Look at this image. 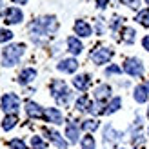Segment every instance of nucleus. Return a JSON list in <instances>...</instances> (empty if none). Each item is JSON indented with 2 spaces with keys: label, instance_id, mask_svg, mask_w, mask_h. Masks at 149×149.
I'll list each match as a JSON object with an SVG mask.
<instances>
[{
  "label": "nucleus",
  "instance_id": "obj_1",
  "mask_svg": "<svg viewBox=\"0 0 149 149\" xmlns=\"http://www.w3.org/2000/svg\"><path fill=\"white\" fill-rule=\"evenodd\" d=\"M56 29H58V22L55 20V17H44L31 24L33 38L35 36H42V35H53Z\"/></svg>",
  "mask_w": 149,
  "mask_h": 149
},
{
  "label": "nucleus",
  "instance_id": "obj_2",
  "mask_svg": "<svg viewBox=\"0 0 149 149\" xmlns=\"http://www.w3.org/2000/svg\"><path fill=\"white\" fill-rule=\"evenodd\" d=\"M24 49H26L24 44H13V46H7L4 49V65L6 68H13V65L20 60V56L24 55Z\"/></svg>",
  "mask_w": 149,
  "mask_h": 149
},
{
  "label": "nucleus",
  "instance_id": "obj_3",
  "mask_svg": "<svg viewBox=\"0 0 149 149\" xmlns=\"http://www.w3.org/2000/svg\"><path fill=\"white\" fill-rule=\"evenodd\" d=\"M51 95L55 96V100L58 104H68L71 100V91L68 89L65 82H62V80H53L51 82Z\"/></svg>",
  "mask_w": 149,
  "mask_h": 149
},
{
  "label": "nucleus",
  "instance_id": "obj_4",
  "mask_svg": "<svg viewBox=\"0 0 149 149\" xmlns=\"http://www.w3.org/2000/svg\"><path fill=\"white\" fill-rule=\"evenodd\" d=\"M124 71L127 74H131V77H140V74L144 73V65H142V62H140L138 58H125Z\"/></svg>",
  "mask_w": 149,
  "mask_h": 149
},
{
  "label": "nucleus",
  "instance_id": "obj_5",
  "mask_svg": "<svg viewBox=\"0 0 149 149\" xmlns=\"http://www.w3.org/2000/svg\"><path fill=\"white\" fill-rule=\"evenodd\" d=\"M20 107V100H18V96L15 95V93H7L2 96V109L6 111V113H15Z\"/></svg>",
  "mask_w": 149,
  "mask_h": 149
},
{
  "label": "nucleus",
  "instance_id": "obj_6",
  "mask_svg": "<svg viewBox=\"0 0 149 149\" xmlns=\"http://www.w3.org/2000/svg\"><path fill=\"white\" fill-rule=\"evenodd\" d=\"M111 56H113V51L107 49V47H104V46H98V47H95L91 51V60L95 64H106Z\"/></svg>",
  "mask_w": 149,
  "mask_h": 149
},
{
  "label": "nucleus",
  "instance_id": "obj_7",
  "mask_svg": "<svg viewBox=\"0 0 149 149\" xmlns=\"http://www.w3.org/2000/svg\"><path fill=\"white\" fill-rule=\"evenodd\" d=\"M24 18V15L18 7H9V9L6 11V22L7 24H18V22Z\"/></svg>",
  "mask_w": 149,
  "mask_h": 149
},
{
  "label": "nucleus",
  "instance_id": "obj_8",
  "mask_svg": "<svg viewBox=\"0 0 149 149\" xmlns=\"http://www.w3.org/2000/svg\"><path fill=\"white\" fill-rule=\"evenodd\" d=\"M56 68L60 71H64V73H74L77 68H78V62L74 60V58H65V60H62Z\"/></svg>",
  "mask_w": 149,
  "mask_h": 149
},
{
  "label": "nucleus",
  "instance_id": "obj_9",
  "mask_svg": "<svg viewBox=\"0 0 149 149\" xmlns=\"http://www.w3.org/2000/svg\"><path fill=\"white\" fill-rule=\"evenodd\" d=\"M122 138V135L118 131H115L113 127H111V125H107L106 127V131H104V140H106V144H115V142H118V140Z\"/></svg>",
  "mask_w": 149,
  "mask_h": 149
},
{
  "label": "nucleus",
  "instance_id": "obj_10",
  "mask_svg": "<svg viewBox=\"0 0 149 149\" xmlns=\"http://www.w3.org/2000/svg\"><path fill=\"white\" fill-rule=\"evenodd\" d=\"M26 111H27V115L33 116V118H42L44 116L42 107L38 106V104H35V102H27L26 104Z\"/></svg>",
  "mask_w": 149,
  "mask_h": 149
},
{
  "label": "nucleus",
  "instance_id": "obj_11",
  "mask_svg": "<svg viewBox=\"0 0 149 149\" xmlns=\"http://www.w3.org/2000/svg\"><path fill=\"white\" fill-rule=\"evenodd\" d=\"M46 118H47V122H53V124H62L64 122L62 113L58 109H55V107H49L46 111Z\"/></svg>",
  "mask_w": 149,
  "mask_h": 149
},
{
  "label": "nucleus",
  "instance_id": "obj_12",
  "mask_svg": "<svg viewBox=\"0 0 149 149\" xmlns=\"http://www.w3.org/2000/svg\"><path fill=\"white\" fill-rule=\"evenodd\" d=\"M44 133H46V135L49 136V140H51V142H53L56 147H60V149H64V147H65V140H64L60 135H58L56 131H49V129H44Z\"/></svg>",
  "mask_w": 149,
  "mask_h": 149
},
{
  "label": "nucleus",
  "instance_id": "obj_13",
  "mask_svg": "<svg viewBox=\"0 0 149 149\" xmlns=\"http://www.w3.org/2000/svg\"><path fill=\"white\" fill-rule=\"evenodd\" d=\"M89 82H91V78H89V74H78V77L73 78V84L77 89H80V91H84V89H87Z\"/></svg>",
  "mask_w": 149,
  "mask_h": 149
},
{
  "label": "nucleus",
  "instance_id": "obj_14",
  "mask_svg": "<svg viewBox=\"0 0 149 149\" xmlns=\"http://www.w3.org/2000/svg\"><path fill=\"white\" fill-rule=\"evenodd\" d=\"M65 136L69 138V142H71V144L78 142V125H77V124H73V122H69V124H68V127H65Z\"/></svg>",
  "mask_w": 149,
  "mask_h": 149
},
{
  "label": "nucleus",
  "instance_id": "obj_15",
  "mask_svg": "<svg viewBox=\"0 0 149 149\" xmlns=\"http://www.w3.org/2000/svg\"><path fill=\"white\" fill-rule=\"evenodd\" d=\"M95 96H96V100H106V98H109L111 96V87L107 86V84H102V86H98L95 89Z\"/></svg>",
  "mask_w": 149,
  "mask_h": 149
},
{
  "label": "nucleus",
  "instance_id": "obj_16",
  "mask_svg": "<svg viewBox=\"0 0 149 149\" xmlns=\"http://www.w3.org/2000/svg\"><path fill=\"white\" fill-rule=\"evenodd\" d=\"M68 47L73 55H80L82 53V49H84V46H82V42L78 38H74V36H69L68 38Z\"/></svg>",
  "mask_w": 149,
  "mask_h": 149
},
{
  "label": "nucleus",
  "instance_id": "obj_17",
  "mask_svg": "<svg viewBox=\"0 0 149 149\" xmlns=\"http://www.w3.org/2000/svg\"><path fill=\"white\" fill-rule=\"evenodd\" d=\"M74 31L80 36H91V27H89V24L84 20H78L77 24H74Z\"/></svg>",
  "mask_w": 149,
  "mask_h": 149
},
{
  "label": "nucleus",
  "instance_id": "obj_18",
  "mask_svg": "<svg viewBox=\"0 0 149 149\" xmlns=\"http://www.w3.org/2000/svg\"><path fill=\"white\" fill-rule=\"evenodd\" d=\"M35 77H36V71L29 68V69H24V71L20 73V77H18V82H20V84H24V86H26V84H29L31 80H35Z\"/></svg>",
  "mask_w": 149,
  "mask_h": 149
},
{
  "label": "nucleus",
  "instance_id": "obj_19",
  "mask_svg": "<svg viewBox=\"0 0 149 149\" xmlns=\"http://www.w3.org/2000/svg\"><path fill=\"white\" fill-rule=\"evenodd\" d=\"M17 122H18V118H17V115H7L4 120H2V127H4V131H9V129H13L15 125H17Z\"/></svg>",
  "mask_w": 149,
  "mask_h": 149
},
{
  "label": "nucleus",
  "instance_id": "obj_20",
  "mask_svg": "<svg viewBox=\"0 0 149 149\" xmlns=\"http://www.w3.org/2000/svg\"><path fill=\"white\" fill-rule=\"evenodd\" d=\"M147 87L146 86H136V89H135V100L136 102H140V104H142V102H146L147 100Z\"/></svg>",
  "mask_w": 149,
  "mask_h": 149
},
{
  "label": "nucleus",
  "instance_id": "obj_21",
  "mask_svg": "<svg viewBox=\"0 0 149 149\" xmlns=\"http://www.w3.org/2000/svg\"><path fill=\"white\" fill-rule=\"evenodd\" d=\"M122 38H124L125 44H133V42H135V29L124 27V29H122Z\"/></svg>",
  "mask_w": 149,
  "mask_h": 149
},
{
  "label": "nucleus",
  "instance_id": "obj_22",
  "mask_svg": "<svg viewBox=\"0 0 149 149\" xmlns=\"http://www.w3.org/2000/svg\"><path fill=\"white\" fill-rule=\"evenodd\" d=\"M120 106H122V100L118 98V96H115L113 100H111L109 104H107V107H106V113L109 115V113H115V111H118L120 109Z\"/></svg>",
  "mask_w": 149,
  "mask_h": 149
},
{
  "label": "nucleus",
  "instance_id": "obj_23",
  "mask_svg": "<svg viewBox=\"0 0 149 149\" xmlns=\"http://www.w3.org/2000/svg\"><path fill=\"white\" fill-rule=\"evenodd\" d=\"M136 22H138V24H142L144 27H149V9L140 11L136 15Z\"/></svg>",
  "mask_w": 149,
  "mask_h": 149
},
{
  "label": "nucleus",
  "instance_id": "obj_24",
  "mask_svg": "<svg viewBox=\"0 0 149 149\" xmlns=\"http://www.w3.org/2000/svg\"><path fill=\"white\" fill-rule=\"evenodd\" d=\"M82 149H96V144H95V138L93 136H84L82 138Z\"/></svg>",
  "mask_w": 149,
  "mask_h": 149
},
{
  "label": "nucleus",
  "instance_id": "obj_25",
  "mask_svg": "<svg viewBox=\"0 0 149 149\" xmlns=\"http://www.w3.org/2000/svg\"><path fill=\"white\" fill-rule=\"evenodd\" d=\"M77 109L78 111H87L89 109V100H87V96H80V98L77 100Z\"/></svg>",
  "mask_w": 149,
  "mask_h": 149
},
{
  "label": "nucleus",
  "instance_id": "obj_26",
  "mask_svg": "<svg viewBox=\"0 0 149 149\" xmlns=\"http://www.w3.org/2000/svg\"><path fill=\"white\" fill-rule=\"evenodd\" d=\"M96 127H98V122L96 120H84L82 122V129H86V131H95Z\"/></svg>",
  "mask_w": 149,
  "mask_h": 149
},
{
  "label": "nucleus",
  "instance_id": "obj_27",
  "mask_svg": "<svg viewBox=\"0 0 149 149\" xmlns=\"http://www.w3.org/2000/svg\"><path fill=\"white\" fill-rule=\"evenodd\" d=\"M31 146H33V149H46V142H44L40 136H33L31 138Z\"/></svg>",
  "mask_w": 149,
  "mask_h": 149
},
{
  "label": "nucleus",
  "instance_id": "obj_28",
  "mask_svg": "<svg viewBox=\"0 0 149 149\" xmlns=\"http://www.w3.org/2000/svg\"><path fill=\"white\" fill-rule=\"evenodd\" d=\"M9 149H26V144H24V140H20V138H15L9 142Z\"/></svg>",
  "mask_w": 149,
  "mask_h": 149
},
{
  "label": "nucleus",
  "instance_id": "obj_29",
  "mask_svg": "<svg viewBox=\"0 0 149 149\" xmlns=\"http://www.w3.org/2000/svg\"><path fill=\"white\" fill-rule=\"evenodd\" d=\"M13 38V33L9 29H0V42H7Z\"/></svg>",
  "mask_w": 149,
  "mask_h": 149
},
{
  "label": "nucleus",
  "instance_id": "obj_30",
  "mask_svg": "<svg viewBox=\"0 0 149 149\" xmlns=\"http://www.w3.org/2000/svg\"><path fill=\"white\" fill-rule=\"evenodd\" d=\"M102 107V104L100 102H96V104H89V113H93V115H96V113H104V109H100Z\"/></svg>",
  "mask_w": 149,
  "mask_h": 149
},
{
  "label": "nucleus",
  "instance_id": "obj_31",
  "mask_svg": "<svg viewBox=\"0 0 149 149\" xmlns=\"http://www.w3.org/2000/svg\"><path fill=\"white\" fill-rule=\"evenodd\" d=\"M122 2H124L125 6L133 7V9H138V7H140V0H122Z\"/></svg>",
  "mask_w": 149,
  "mask_h": 149
},
{
  "label": "nucleus",
  "instance_id": "obj_32",
  "mask_svg": "<svg viewBox=\"0 0 149 149\" xmlns=\"http://www.w3.org/2000/svg\"><path fill=\"white\" fill-rule=\"evenodd\" d=\"M118 73H120V68H118V65H111V68L106 69V74H118Z\"/></svg>",
  "mask_w": 149,
  "mask_h": 149
},
{
  "label": "nucleus",
  "instance_id": "obj_33",
  "mask_svg": "<svg viewBox=\"0 0 149 149\" xmlns=\"http://www.w3.org/2000/svg\"><path fill=\"white\" fill-rule=\"evenodd\" d=\"M118 26H120V17H115L113 18V24H111V29H116Z\"/></svg>",
  "mask_w": 149,
  "mask_h": 149
},
{
  "label": "nucleus",
  "instance_id": "obj_34",
  "mask_svg": "<svg viewBox=\"0 0 149 149\" xmlns=\"http://www.w3.org/2000/svg\"><path fill=\"white\" fill-rule=\"evenodd\" d=\"M107 2H109V0H96V6H98L100 9H104V7L107 6Z\"/></svg>",
  "mask_w": 149,
  "mask_h": 149
},
{
  "label": "nucleus",
  "instance_id": "obj_35",
  "mask_svg": "<svg viewBox=\"0 0 149 149\" xmlns=\"http://www.w3.org/2000/svg\"><path fill=\"white\" fill-rule=\"evenodd\" d=\"M142 46H144V49H147V51H149V36H144V40H142Z\"/></svg>",
  "mask_w": 149,
  "mask_h": 149
},
{
  "label": "nucleus",
  "instance_id": "obj_36",
  "mask_svg": "<svg viewBox=\"0 0 149 149\" xmlns=\"http://www.w3.org/2000/svg\"><path fill=\"white\" fill-rule=\"evenodd\" d=\"M15 2H20V4H26L27 0H15Z\"/></svg>",
  "mask_w": 149,
  "mask_h": 149
},
{
  "label": "nucleus",
  "instance_id": "obj_37",
  "mask_svg": "<svg viewBox=\"0 0 149 149\" xmlns=\"http://www.w3.org/2000/svg\"><path fill=\"white\" fill-rule=\"evenodd\" d=\"M146 87H147V91H149V80H147V82H146Z\"/></svg>",
  "mask_w": 149,
  "mask_h": 149
},
{
  "label": "nucleus",
  "instance_id": "obj_38",
  "mask_svg": "<svg viewBox=\"0 0 149 149\" xmlns=\"http://www.w3.org/2000/svg\"><path fill=\"white\" fill-rule=\"evenodd\" d=\"M146 2H147V6H149V0H146Z\"/></svg>",
  "mask_w": 149,
  "mask_h": 149
},
{
  "label": "nucleus",
  "instance_id": "obj_39",
  "mask_svg": "<svg viewBox=\"0 0 149 149\" xmlns=\"http://www.w3.org/2000/svg\"><path fill=\"white\" fill-rule=\"evenodd\" d=\"M147 116H149V109H147Z\"/></svg>",
  "mask_w": 149,
  "mask_h": 149
}]
</instances>
